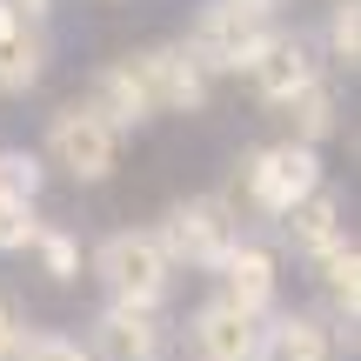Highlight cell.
Listing matches in <instances>:
<instances>
[{
	"instance_id": "obj_1",
	"label": "cell",
	"mask_w": 361,
	"mask_h": 361,
	"mask_svg": "<svg viewBox=\"0 0 361 361\" xmlns=\"http://www.w3.org/2000/svg\"><path fill=\"white\" fill-rule=\"evenodd\" d=\"M322 180H328L322 147H308V141H295V134H281V141H261V147H247V154H234L221 201L241 214V228H247V221L274 228V221H281L301 194H314Z\"/></svg>"
},
{
	"instance_id": "obj_2",
	"label": "cell",
	"mask_w": 361,
	"mask_h": 361,
	"mask_svg": "<svg viewBox=\"0 0 361 361\" xmlns=\"http://www.w3.org/2000/svg\"><path fill=\"white\" fill-rule=\"evenodd\" d=\"M121 154H128V134H121L87 94L61 101L47 114V128H40V161H47V174H67L74 188H101V180H114Z\"/></svg>"
},
{
	"instance_id": "obj_3",
	"label": "cell",
	"mask_w": 361,
	"mask_h": 361,
	"mask_svg": "<svg viewBox=\"0 0 361 361\" xmlns=\"http://www.w3.org/2000/svg\"><path fill=\"white\" fill-rule=\"evenodd\" d=\"M87 274L101 281L107 301H147V308H168L180 268L168 261V247H161L154 228H114V234H101V241H94Z\"/></svg>"
},
{
	"instance_id": "obj_4",
	"label": "cell",
	"mask_w": 361,
	"mask_h": 361,
	"mask_svg": "<svg viewBox=\"0 0 361 361\" xmlns=\"http://www.w3.org/2000/svg\"><path fill=\"white\" fill-rule=\"evenodd\" d=\"M121 61H128V74H134V87H141V101H147L154 121L201 114V107L214 101V74L194 61L188 40H147V47L121 54Z\"/></svg>"
},
{
	"instance_id": "obj_5",
	"label": "cell",
	"mask_w": 361,
	"mask_h": 361,
	"mask_svg": "<svg viewBox=\"0 0 361 361\" xmlns=\"http://www.w3.org/2000/svg\"><path fill=\"white\" fill-rule=\"evenodd\" d=\"M154 234H161V247H168L174 268L214 274V268H221V255H228V247L241 241L247 228H241V214H234L221 194H180V201L161 207Z\"/></svg>"
},
{
	"instance_id": "obj_6",
	"label": "cell",
	"mask_w": 361,
	"mask_h": 361,
	"mask_svg": "<svg viewBox=\"0 0 361 361\" xmlns=\"http://www.w3.org/2000/svg\"><path fill=\"white\" fill-rule=\"evenodd\" d=\"M281 20L274 7H261V0H201V13L188 20V47H194V61L207 67V74H234V67L255 54V40L268 34V27Z\"/></svg>"
},
{
	"instance_id": "obj_7",
	"label": "cell",
	"mask_w": 361,
	"mask_h": 361,
	"mask_svg": "<svg viewBox=\"0 0 361 361\" xmlns=\"http://www.w3.org/2000/svg\"><path fill=\"white\" fill-rule=\"evenodd\" d=\"M314 74H322V47H314L308 34H295V27H281V20H274L268 34L255 40V54L234 67V80H241L261 107L288 101V94H295L301 80H314Z\"/></svg>"
},
{
	"instance_id": "obj_8",
	"label": "cell",
	"mask_w": 361,
	"mask_h": 361,
	"mask_svg": "<svg viewBox=\"0 0 361 361\" xmlns=\"http://www.w3.org/2000/svg\"><path fill=\"white\" fill-rule=\"evenodd\" d=\"M174 328L147 301H101V314L87 322V355L94 361H168Z\"/></svg>"
},
{
	"instance_id": "obj_9",
	"label": "cell",
	"mask_w": 361,
	"mask_h": 361,
	"mask_svg": "<svg viewBox=\"0 0 361 361\" xmlns=\"http://www.w3.org/2000/svg\"><path fill=\"white\" fill-rule=\"evenodd\" d=\"M261 322L268 314H247L234 301L207 295L201 308L188 314L180 341H188V361H261Z\"/></svg>"
},
{
	"instance_id": "obj_10",
	"label": "cell",
	"mask_w": 361,
	"mask_h": 361,
	"mask_svg": "<svg viewBox=\"0 0 361 361\" xmlns=\"http://www.w3.org/2000/svg\"><path fill=\"white\" fill-rule=\"evenodd\" d=\"M214 295L234 301V308H247V314H274L281 308V247L241 234V241L221 255V268H214Z\"/></svg>"
},
{
	"instance_id": "obj_11",
	"label": "cell",
	"mask_w": 361,
	"mask_h": 361,
	"mask_svg": "<svg viewBox=\"0 0 361 361\" xmlns=\"http://www.w3.org/2000/svg\"><path fill=\"white\" fill-rule=\"evenodd\" d=\"M341 355H355V341L322 308H274L261 322V361H341Z\"/></svg>"
},
{
	"instance_id": "obj_12",
	"label": "cell",
	"mask_w": 361,
	"mask_h": 361,
	"mask_svg": "<svg viewBox=\"0 0 361 361\" xmlns=\"http://www.w3.org/2000/svg\"><path fill=\"white\" fill-rule=\"evenodd\" d=\"M301 268L322 288V314L355 341V328H361V241H355V228L341 234V241H328L322 255H308Z\"/></svg>"
},
{
	"instance_id": "obj_13",
	"label": "cell",
	"mask_w": 361,
	"mask_h": 361,
	"mask_svg": "<svg viewBox=\"0 0 361 361\" xmlns=\"http://www.w3.org/2000/svg\"><path fill=\"white\" fill-rule=\"evenodd\" d=\"M274 234H281V247H288L295 261H308V255H322L328 241H341V234H348V201L322 180L314 194H301V201L274 221Z\"/></svg>"
},
{
	"instance_id": "obj_14",
	"label": "cell",
	"mask_w": 361,
	"mask_h": 361,
	"mask_svg": "<svg viewBox=\"0 0 361 361\" xmlns=\"http://www.w3.org/2000/svg\"><path fill=\"white\" fill-rule=\"evenodd\" d=\"M268 114H281V128L295 134V141H308V147H322V141H335L341 134V87H335V74H314V80H301L288 101H274Z\"/></svg>"
},
{
	"instance_id": "obj_15",
	"label": "cell",
	"mask_w": 361,
	"mask_h": 361,
	"mask_svg": "<svg viewBox=\"0 0 361 361\" xmlns=\"http://www.w3.org/2000/svg\"><path fill=\"white\" fill-rule=\"evenodd\" d=\"M47 61H54L47 20H13L0 34V101H27L47 74Z\"/></svg>"
},
{
	"instance_id": "obj_16",
	"label": "cell",
	"mask_w": 361,
	"mask_h": 361,
	"mask_svg": "<svg viewBox=\"0 0 361 361\" xmlns=\"http://www.w3.org/2000/svg\"><path fill=\"white\" fill-rule=\"evenodd\" d=\"M87 101L101 107V114L114 121L121 134H134V128H147V121H154V114H147V101H141V87H134V74H128V61H121V54H114L107 67H94V80H87Z\"/></svg>"
},
{
	"instance_id": "obj_17",
	"label": "cell",
	"mask_w": 361,
	"mask_h": 361,
	"mask_svg": "<svg viewBox=\"0 0 361 361\" xmlns=\"http://www.w3.org/2000/svg\"><path fill=\"white\" fill-rule=\"evenodd\" d=\"M20 255L34 261V268L47 274L54 288H74V281H80V268H87V255H80V234H74V228H61V221H34V234H27Z\"/></svg>"
},
{
	"instance_id": "obj_18",
	"label": "cell",
	"mask_w": 361,
	"mask_h": 361,
	"mask_svg": "<svg viewBox=\"0 0 361 361\" xmlns=\"http://www.w3.org/2000/svg\"><path fill=\"white\" fill-rule=\"evenodd\" d=\"M314 47H322L328 74H355L361 67V0H328V27Z\"/></svg>"
},
{
	"instance_id": "obj_19",
	"label": "cell",
	"mask_w": 361,
	"mask_h": 361,
	"mask_svg": "<svg viewBox=\"0 0 361 361\" xmlns=\"http://www.w3.org/2000/svg\"><path fill=\"white\" fill-rule=\"evenodd\" d=\"M40 188H47L40 147H7L0 141V194H7V201H40Z\"/></svg>"
},
{
	"instance_id": "obj_20",
	"label": "cell",
	"mask_w": 361,
	"mask_h": 361,
	"mask_svg": "<svg viewBox=\"0 0 361 361\" xmlns=\"http://www.w3.org/2000/svg\"><path fill=\"white\" fill-rule=\"evenodd\" d=\"M7 361H94L80 335H61V328H20Z\"/></svg>"
},
{
	"instance_id": "obj_21",
	"label": "cell",
	"mask_w": 361,
	"mask_h": 361,
	"mask_svg": "<svg viewBox=\"0 0 361 361\" xmlns=\"http://www.w3.org/2000/svg\"><path fill=\"white\" fill-rule=\"evenodd\" d=\"M34 201H7V194H0V255H20L27 247V234H34Z\"/></svg>"
},
{
	"instance_id": "obj_22",
	"label": "cell",
	"mask_w": 361,
	"mask_h": 361,
	"mask_svg": "<svg viewBox=\"0 0 361 361\" xmlns=\"http://www.w3.org/2000/svg\"><path fill=\"white\" fill-rule=\"evenodd\" d=\"M20 328H27V322H20V308H13V301L0 295V361L13 355V341H20Z\"/></svg>"
},
{
	"instance_id": "obj_23",
	"label": "cell",
	"mask_w": 361,
	"mask_h": 361,
	"mask_svg": "<svg viewBox=\"0 0 361 361\" xmlns=\"http://www.w3.org/2000/svg\"><path fill=\"white\" fill-rule=\"evenodd\" d=\"M0 7H13V13H27V20H47V13H54V0H0Z\"/></svg>"
},
{
	"instance_id": "obj_24",
	"label": "cell",
	"mask_w": 361,
	"mask_h": 361,
	"mask_svg": "<svg viewBox=\"0 0 361 361\" xmlns=\"http://www.w3.org/2000/svg\"><path fill=\"white\" fill-rule=\"evenodd\" d=\"M261 7H274V13H281V0H261Z\"/></svg>"
}]
</instances>
